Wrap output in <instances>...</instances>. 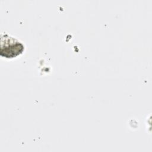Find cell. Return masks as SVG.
<instances>
[{
	"label": "cell",
	"instance_id": "obj_1",
	"mask_svg": "<svg viewBox=\"0 0 152 152\" xmlns=\"http://www.w3.org/2000/svg\"><path fill=\"white\" fill-rule=\"evenodd\" d=\"M1 55L11 58L21 54L24 49V45L18 40L8 35L1 36Z\"/></svg>",
	"mask_w": 152,
	"mask_h": 152
}]
</instances>
